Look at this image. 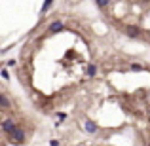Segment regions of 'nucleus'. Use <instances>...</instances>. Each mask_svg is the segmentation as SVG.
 Returning a JSON list of instances; mask_svg holds the SVG:
<instances>
[{
  "instance_id": "nucleus-13",
  "label": "nucleus",
  "mask_w": 150,
  "mask_h": 146,
  "mask_svg": "<svg viewBox=\"0 0 150 146\" xmlns=\"http://www.w3.org/2000/svg\"><path fill=\"white\" fill-rule=\"evenodd\" d=\"M50 146H61V142H59L57 139H51L50 140Z\"/></svg>"
},
{
  "instance_id": "nucleus-2",
  "label": "nucleus",
  "mask_w": 150,
  "mask_h": 146,
  "mask_svg": "<svg viewBox=\"0 0 150 146\" xmlns=\"http://www.w3.org/2000/svg\"><path fill=\"white\" fill-rule=\"evenodd\" d=\"M61 30H65V23L61 19H55L48 25V34H59Z\"/></svg>"
},
{
  "instance_id": "nucleus-5",
  "label": "nucleus",
  "mask_w": 150,
  "mask_h": 146,
  "mask_svg": "<svg viewBox=\"0 0 150 146\" xmlns=\"http://www.w3.org/2000/svg\"><path fill=\"white\" fill-rule=\"evenodd\" d=\"M84 129H86V133H91V135H95L97 131H99V125L95 123V121H91V120H88L84 123Z\"/></svg>"
},
{
  "instance_id": "nucleus-14",
  "label": "nucleus",
  "mask_w": 150,
  "mask_h": 146,
  "mask_svg": "<svg viewBox=\"0 0 150 146\" xmlns=\"http://www.w3.org/2000/svg\"><path fill=\"white\" fill-rule=\"evenodd\" d=\"M15 65H17V61H15V59H10V61L6 63V66H15Z\"/></svg>"
},
{
  "instance_id": "nucleus-7",
  "label": "nucleus",
  "mask_w": 150,
  "mask_h": 146,
  "mask_svg": "<svg viewBox=\"0 0 150 146\" xmlns=\"http://www.w3.org/2000/svg\"><path fill=\"white\" fill-rule=\"evenodd\" d=\"M129 70H133V72H141V70H144V66L141 65V63H131V65H129Z\"/></svg>"
},
{
  "instance_id": "nucleus-12",
  "label": "nucleus",
  "mask_w": 150,
  "mask_h": 146,
  "mask_svg": "<svg viewBox=\"0 0 150 146\" xmlns=\"http://www.w3.org/2000/svg\"><path fill=\"white\" fill-rule=\"evenodd\" d=\"M0 74H2V78H4V80H10V74H8V68H6V66H4V68L0 70Z\"/></svg>"
},
{
  "instance_id": "nucleus-3",
  "label": "nucleus",
  "mask_w": 150,
  "mask_h": 146,
  "mask_svg": "<svg viewBox=\"0 0 150 146\" xmlns=\"http://www.w3.org/2000/svg\"><path fill=\"white\" fill-rule=\"evenodd\" d=\"M15 129H17V123H15L13 120H10V118H6V120L2 121V131L6 133V137L10 135V133H13Z\"/></svg>"
},
{
  "instance_id": "nucleus-4",
  "label": "nucleus",
  "mask_w": 150,
  "mask_h": 146,
  "mask_svg": "<svg viewBox=\"0 0 150 146\" xmlns=\"http://www.w3.org/2000/svg\"><path fill=\"white\" fill-rule=\"evenodd\" d=\"M125 34H127L129 38H141L143 36V32H141L139 27H125Z\"/></svg>"
},
{
  "instance_id": "nucleus-6",
  "label": "nucleus",
  "mask_w": 150,
  "mask_h": 146,
  "mask_svg": "<svg viewBox=\"0 0 150 146\" xmlns=\"http://www.w3.org/2000/svg\"><path fill=\"white\" fill-rule=\"evenodd\" d=\"M0 106H2V110H10V99L6 93H0Z\"/></svg>"
},
{
  "instance_id": "nucleus-9",
  "label": "nucleus",
  "mask_w": 150,
  "mask_h": 146,
  "mask_svg": "<svg viewBox=\"0 0 150 146\" xmlns=\"http://www.w3.org/2000/svg\"><path fill=\"white\" fill-rule=\"evenodd\" d=\"M86 72H88L89 78H93L97 74V65H88V70H86Z\"/></svg>"
},
{
  "instance_id": "nucleus-1",
  "label": "nucleus",
  "mask_w": 150,
  "mask_h": 146,
  "mask_svg": "<svg viewBox=\"0 0 150 146\" xmlns=\"http://www.w3.org/2000/svg\"><path fill=\"white\" fill-rule=\"evenodd\" d=\"M25 139H27V135H25V131H23L21 127H17L13 133H10V135H8V140H10L11 144H17V146L25 144Z\"/></svg>"
},
{
  "instance_id": "nucleus-11",
  "label": "nucleus",
  "mask_w": 150,
  "mask_h": 146,
  "mask_svg": "<svg viewBox=\"0 0 150 146\" xmlns=\"http://www.w3.org/2000/svg\"><path fill=\"white\" fill-rule=\"evenodd\" d=\"M55 118H57L59 121H65L67 120V114L65 112H57V114H55Z\"/></svg>"
},
{
  "instance_id": "nucleus-8",
  "label": "nucleus",
  "mask_w": 150,
  "mask_h": 146,
  "mask_svg": "<svg viewBox=\"0 0 150 146\" xmlns=\"http://www.w3.org/2000/svg\"><path fill=\"white\" fill-rule=\"evenodd\" d=\"M53 2L55 0H44V6H42V10H40V13H46V11L50 10L51 6H53Z\"/></svg>"
},
{
  "instance_id": "nucleus-10",
  "label": "nucleus",
  "mask_w": 150,
  "mask_h": 146,
  "mask_svg": "<svg viewBox=\"0 0 150 146\" xmlns=\"http://www.w3.org/2000/svg\"><path fill=\"white\" fill-rule=\"evenodd\" d=\"M93 2L97 4V8H106L110 4V0H93Z\"/></svg>"
}]
</instances>
